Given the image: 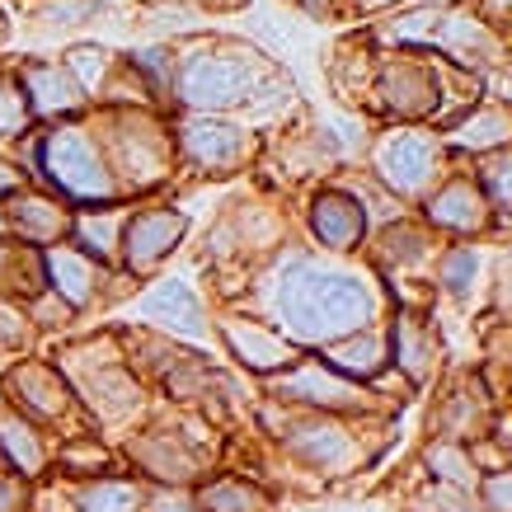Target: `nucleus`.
I'll use <instances>...</instances> for the list:
<instances>
[{
    "instance_id": "38",
    "label": "nucleus",
    "mask_w": 512,
    "mask_h": 512,
    "mask_svg": "<svg viewBox=\"0 0 512 512\" xmlns=\"http://www.w3.org/2000/svg\"><path fill=\"white\" fill-rule=\"evenodd\" d=\"M296 5H306L311 15H334V5H339V0H296Z\"/></svg>"
},
{
    "instance_id": "13",
    "label": "nucleus",
    "mask_w": 512,
    "mask_h": 512,
    "mask_svg": "<svg viewBox=\"0 0 512 512\" xmlns=\"http://www.w3.org/2000/svg\"><path fill=\"white\" fill-rule=\"evenodd\" d=\"M43 273L52 278V292L62 296L66 306L76 311V306H90L94 292H99V264H94L90 254H80V249H66V245H52L43 254Z\"/></svg>"
},
{
    "instance_id": "15",
    "label": "nucleus",
    "mask_w": 512,
    "mask_h": 512,
    "mask_svg": "<svg viewBox=\"0 0 512 512\" xmlns=\"http://www.w3.org/2000/svg\"><path fill=\"white\" fill-rule=\"evenodd\" d=\"M315 235L325 240L329 249H353L357 235H362V207L353 198H343V193H325V198H315Z\"/></svg>"
},
{
    "instance_id": "19",
    "label": "nucleus",
    "mask_w": 512,
    "mask_h": 512,
    "mask_svg": "<svg viewBox=\"0 0 512 512\" xmlns=\"http://www.w3.org/2000/svg\"><path fill=\"white\" fill-rule=\"evenodd\" d=\"M456 141L470 146V151H489V146H503L512 141V113L508 109H480L475 118L456 127Z\"/></svg>"
},
{
    "instance_id": "12",
    "label": "nucleus",
    "mask_w": 512,
    "mask_h": 512,
    "mask_svg": "<svg viewBox=\"0 0 512 512\" xmlns=\"http://www.w3.org/2000/svg\"><path fill=\"white\" fill-rule=\"evenodd\" d=\"M137 315L141 320H156V325L174 329V334H193V339L207 334V320H202L198 296L188 292V282H179V278L156 282V287L137 301Z\"/></svg>"
},
{
    "instance_id": "22",
    "label": "nucleus",
    "mask_w": 512,
    "mask_h": 512,
    "mask_svg": "<svg viewBox=\"0 0 512 512\" xmlns=\"http://www.w3.org/2000/svg\"><path fill=\"white\" fill-rule=\"evenodd\" d=\"M29 123H33V109L19 76H0V137H24Z\"/></svg>"
},
{
    "instance_id": "41",
    "label": "nucleus",
    "mask_w": 512,
    "mask_h": 512,
    "mask_svg": "<svg viewBox=\"0 0 512 512\" xmlns=\"http://www.w3.org/2000/svg\"><path fill=\"white\" fill-rule=\"evenodd\" d=\"M357 5H367V10H381V5H390V0H357Z\"/></svg>"
},
{
    "instance_id": "20",
    "label": "nucleus",
    "mask_w": 512,
    "mask_h": 512,
    "mask_svg": "<svg viewBox=\"0 0 512 512\" xmlns=\"http://www.w3.org/2000/svg\"><path fill=\"white\" fill-rule=\"evenodd\" d=\"M71 231L85 240V249L94 254V264H104V259H113V249H118L123 217H113V212H104V217H76L71 221Z\"/></svg>"
},
{
    "instance_id": "24",
    "label": "nucleus",
    "mask_w": 512,
    "mask_h": 512,
    "mask_svg": "<svg viewBox=\"0 0 512 512\" xmlns=\"http://www.w3.org/2000/svg\"><path fill=\"white\" fill-rule=\"evenodd\" d=\"M278 390H287V395H306V400H315V404H353V390L339 386V381H329V376H320V367L296 372L292 381L278 386Z\"/></svg>"
},
{
    "instance_id": "17",
    "label": "nucleus",
    "mask_w": 512,
    "mask_h": 512,
    "mask_svg": "<svg viewBox=\"0 0 512 512\" xmlns=\"http://www.w3.org/2000/svg\"><path fill=\"white\" fill-rule=\"evenodd\" d=\"M226 339H231V348L249 367H282V362L296 357L292 343L273 339V334H264V329H254V325H226Z\"/></svg>"
},
{
    "instance_id": "1",
    "label": "nucleus",
    "mask_w": 512,
    "mask_h": 512,
    "mask_svg": "<svg viewBox=\"0 0 512 512\" xmlns=\"http://www.w3.org/2000/svg\"><path fill=\"white\" fill-rule=\"evenodd\" d=\"M174 90L188 109L221 113L287 90V76H278V66L264 52L231 43V38H212V43H193L174 62Z\"/></svg>"
},
{
    "instance_id": "21",
    "label": "nucleus",
    "mask_w": 512,
    "mask_h": 512,
    "mask_svg": "<svg viewBox=\"0 0 512 512\" xmlns=\"http://www.w3.org/2000/svg\"><path fill=\"white\" fill-rule=\"evenodd\" d=\"M395 343H400V362L414 376H419V381L433 372V334H423L414 315H404V320H400V329H395Z\"/></svg>"
},
{
    "instance_id": "8",
    "label": "nucleus",
    "mask_w": 512,
    "mask_h": 512,
    "mask_svg": "<svg viewBox=\"0 0 512 512\" xmlns=\"http://www.w3.org/2000/svg\"><path fill=\"white\" fill-rule=\"evenodd\" d=\"M179 146H184V156L207 174H231L235 165H245L249 156V132L231 123H212V118H188L179 127Z\"/></svg>"
},
{
    "instance_id": "2",
    "label": "nucleus",
    "mask_w": 512,
    "mask_h": 512,
    "mask_svg": "<svg viewBox=\"0 0 512 512\" xmlns=\"http://www.w3.org/2000/svg\"><path fill=\"white\" fill-rule=\"evenodd\" d=\"M278 315L292 334L325 343L372 320V292L353 273L296 259L278 278Z\"/></svg>"
},
{
    "instance_id": "10",
    "label": "nucleus",
    "mask_w": 512,
    "mask_h": 512,
    "mask_svg": "<svg viewBox=\"0 0 512 512\" xmlns=\"http://www.w3.org/2000/svg\"><path fill=\"white\" fill-rule=\"evenodd\" d=\"M5 390H10V404H15L19 414H29V419H66V409H71V395H66L62 376L43 367V362H24L15 372L5 376Z\"/></svg>"
},
{
    "instance_id": "39",
    "label": "nucleus",
    "mask_w": 512,
    "mask_h": 512,
    "mask_svg": "<svg viewBox=\"0 0 512 512\" xmlns=\"http://www.w3.org/2000/svg\"><path fill=\"white\" fill-rule=\"evenodd\" d=\"M193 5H207V10H231V5H245V0H193Z\"/></svg>"
},
{
    "instance_id": "31",
    "label": "nucleus",
    "mask_w": 512,
    "mask_h": 512,
    "mask_svg": "<svg viewBox=\"0 0 512 512\" xmlns=\"http://www.w3.org/2000/svg\"><path fill=\"white\" fill-rule=\"evenodd\" d=\"M475 278H480V259H475L470 249L451 254V259H447V287H451V292H456V296H470Z\"/></svg>"
},
{
    "instance_id": "32",
    "label": "nucleus",
    "mask_w": 512,
    "mask_h": 512,
    "mask_svg": "<svg viewBox=\"0 0 512 512\" xmlns=\"http://www.w3.org/2000/svg\"><path fill=\"white\" fill-rule=\"evenodd\" d=\"M29 508V489L19 475H0V512H24Z\"/></svg>"
},
{
    "instance_id": "14",
    "label": "nucleus",
    "mask_w": 512,
    "mask_h": 512,
    "mask_svg": "<svg viewBox=\"0 0 512 512\" xmlns=\"http://www.w3.org/2000/svg\"><path fill=\"white\" fill-rule=\"evenodd\" d=\"M0 456L15 466L19 480H33V475L47 466L43 433H38L24 414H15V409H0Z\"/></svg>"
},
{
    "instance_id": "16",
    "label": "nucleus",
    "mask_w": 512,
    "mask_h": 512,
    "mask_svg": "<svg viewBox=\"0 0 512 512\" xmlns=\"http://www.w3.org/2000/svg\"><path fill=\"white\" fill-rule=\"evenodd\" d=\"M428 217L437 226H451V231H480L484 226V198L470 184H447L428 202Z\"/></svg>"
},
{
    "instance_id": "3",
    "label": "nucleus",
    "mask_w": 512,
    "mask_h": 512,
    "mask_svg": "<svg viewBox=\"0 0 512 512\" xmlns=\"http://www.w3.org/2000/svg\"><path fill=\"white\" fill-rule=\"evenodd\" d=\"M43 170L66 198L109 202L113 193H118V174L109 170L104 146L94 141L90 127H80V123L57 127V132L43 141Z\"/></svg>"
},
{
    "instance_id": "23",
    "label": "nucleus",
    "mask_w": 512,
    "mask_h": 512,
    "mask_svg": "<svg viewBox=\"0 0 512 512\" xmlns=\"http://www.w3.org/2000/svg\"><path fill=\"white\" fill-rule=\"evenodd\" d=\"M62 66L71 71V80H76L80 90H99L104 76L113 71V52H104V47H71Z\"/></svg>"
},
{
    "instance_id": "33",
    "label": "nucleus",
    "mask_w": 512,
    "mask_h": 512,
    "mask_svg": "<svg viewBox=\"0 0 512 512\" xmlns=\"http://www.w3.org/2000/svg\"><path fill=\"white\" fill-rule=\"evenodd\" d=\"M484 179H489V188H494V198L503 202V207H512V156L508 160H494Z\"/></svg>"
},
{
    "instance_id": "37",
    "label": "nucleus",
    "mask_w": 512,
    "mask_h": 512,
    "mask_svg": "<svg viewBox=\"0 0 512 512\" xmlns=\"http://www.w3.org/2000/svg\"><path fill=\"white\" fill-rule=\"evenodd\" d=\"M71 320V306L66 301H38V325H57L62 329Z\"/></svg>"
},
{
    "instance_id": "34",
    "label": "nucleus",
    "mask_w": 512,
    "mask_h": 512,
    "mask_svg": "<svg viewBox=\"0 0 512 512\" xmlns=\"http://www.w3.org/2000/svg\"><path fill=\"white\" fill-rule=\"evenodd\" d=\"M0 339L10 343V348H15V343H29V325H24V315H15L10 306H0Z\"/></svg>"
},
{
    "instance_id": "40",
    "label": "nucleus",
    "mask_w": 512,
    "mask_h": 512,
    "mask_svg": "<svg viewBox=\"0 0 512 512\" xmlns=\"http://www.w3.org/2000/svg\"><path fill=\"white\" fill-rule=\"evenodd\" d=\"M489 10H494V15H503V10H508V15H512V0H489Z\"/></svg>"
},
{
    "instance_id": "28",
    "label": "nucleus",
    "mask_w": 512,
    "mask_h": 512,
    "mask_svg": "<svg viewBox=\"0 0 512 512\" xmlns=\"http://www.w3.org/2000/svg\"><path fill=\"white\" fill-rule=\"evenodd\" d=\"M202 512H259V494L245 489V484L221 480L202 494Z\"/></svg>"
},
{
    "instance_id": "27",
    "label": "nucleus",
    "mask_w": 512,
    "mask_h": 512,
    "mask_svg": "<svg viewBox=\"0 0 512 512\" xmlns=\"http://www.w3.org/2000/svg\"><path fill=\"white\" fill-rule=\"evenodd\" d=\"M57 461H62L71 475H104V470H113V456L94 437H76L71 447L57 451Z\"/></svg>"
},
{
    "instance_id": "30",
    "label": "nucleus",
    "mask_w": 512,
    "mask_h": 512,
    "mask_svg": "<svg viewBox=\"0 0 512 512\" xmlns=\"http://www.w3.org/2000/svg\"><path fill=\"white\" fill-rule=\"evenodd\" d=\"M423 254H428V240H423L419 231H409V226H400V231H390V235H386V259H390L395 268L419 264Z\"/></svg>"
},
{
    "instance_id": "18",
    "label": "nucleus",
    "mask_w": 512,
    "mask_h": 512,
    "mask_svg": "<svg viewBox=\"0 0 512 512\" xmlns=\"http://www.w3.org/2000/svg\"><path fill=\"white\" fill-rule=\"evenodd\" d=\"M141 508V489L127 480H109L99 475L94 484H85L76 494V512H137Z\"/></svg>"
},
{
    "instance_id": "36",
    "label": "nucleus",
    "mask_w": 512,
    "mask_h": 512,
    "mask_svg": "<svg viewBox=\"0 0 512 512\" xmlns=\"http://www.w3.org/2000/svg\"><path fill=\"white\" fill-rule=\"evenodd\" d=\"M489 508H494V512H512V475L489 480Z\"/></svg>"
},
{
    "instance_id": "4",
    "label": "nucleus",
    "mask_w": 512,
    "mask_h": 512,
    "mask_svg": "<svg viewBox=\"0 0 512 512\" xmlns=\"http://www.w3.org/2000/svg\"><path fill=\"white\" fill-rule=\"evenodd\" d=\"M62 367H66V376H76V386L85 390V400H90V409L99 419L118 423L141 404V390H137V381L123 372V362L113 353H104V348H94V343L66 348Z\"/></svg>"
},
{
    "instance_id": "25",
    "label": "nucleus",
    "mask_w": 512,
    "mask_h": 512,
    "mask_svg": "<svg viewBox=\"0 0 512 512\" xmlns=\"http://www.w3.org/2000/svg\"><path fill=\"white\" fill-rule=\"evenodd\" d=\"M296 447L306 451V461H315V466H343L348 461V437L334 433V428H301Z\"/></svg>"
},
{
    "instance_id": "11",
    "label": "nucleus",
    "mask_w": 512,
    "mask_h": 512,
    "mask_svg": "<svg viewBox=\"0 0 512 512\" xmlns=\"http://www.w3.org/2000/svg\"><path fill=\"white\" fill-rule=\"evenodd\" d=\"M19 85L29 94L33 118H62V113L80 109V85L57 62H24L19 66Z\"/></svg>"
},
{
    "instance_id": "7",
    "label": "nucleus",
    "mask_w": 512,
    "mask_h": 512,
    "mask_svg": "<svg viewBox=\"0 0 512 512\" xmlns=\"http://www.w3.org/2000/svg\"><path fill=\"white\" fill-rule=\"evenodd\" d=\"M71 221L76 217L66 212V202L47 198V193H15V198L5 202V231L29 249L62 245L66 235H71Z\"/></svg>"
},
{
    "instance_id": "6",
    "label": "nucleus",
    "mask_w": 512,
    "mask_h": 512,
    "mask_svg": "<svg viewBox=\"0 0 512 512\" xmlns=\"http://www.w3.org/2000/svg\"><path fill=\"white\" fill-rule=\"evenodd\" d=\"M437 165H442L437 141L428 137V132H414V127L390 132V137L376 146V170H381V179H386L395 193H423V188L433 184Z\"/></svg>"
},
{
    "instance_id": "9",
    "label": "nucleus",
    "mask_w": 512,
    "mask_h": 512,
    "mask_svg": "<svg viewBox=\"0 0 512 512\" xmlns=\"http://www.w3.org/2000/svg\"><path fill=\"white\" fill-rule=\"evenodd\" d=\"M179 235H184V217L170 212V207H151V212H137V217L123 221V235H118V245H123V264L132 273H146V268H156L174 245H179Z\"/></svg>"
},
{
    "instance_id": "26",
    "label": "nucleus",
    "mask_w": 512,
    "mask_h": 512,
    "mask_svg": "<svg viewBox=\"0 0 512 512\" xmlns=\"http://www.w3.org/2000/svg\"><path fill=\"white\" fill-rule=\"evenodd\" d=\"M329 362H334L339 372L376 376V372H381V339H372V334H362V339H353V343H339V348L329 353Z\"/></svg>"
},
{
    "instance_id": "42",
    "label": "nucleus",
    "mask_w": 512,
    "mask_h": 512,
    "mask_svg": "<svg viewBox=\"0 0 512 512\" xmlns=\"http://www.w3.org/2000/svg\"><path fill=\"white\" fill-rule=\"evenodd\" d=\"M0 29H5V24H0Z\"/></svg>"
},
{
    "instance_id": "29",
    "label": "nucleus",
    "mask_w": 512,
    "mask_h": 512,
    "mask_svg": "<svg viewBox=\"0 0 512 512\" xmlns=\"http://www.w3.org/2000/svg\"><path fill=\"white\" fill-rule=\"evenodd\" d=\"M38 15L47 24H57V29H71V24H85V19L99 15V0H47Z\"/></svg>"
},
{
    "instance_id": "35",
    "label": "nucleus",
    "mask_w": 512,
    "mask_h": 512,
    "mask_svg": "<svg viewBox=\"0 0 512 512\" xmlns=\"http://www.w3.org/2000/svg\"><path fill=\"white\" fill-rule=\"evenodd\" d=\"M15 193H24V170H19L15 160L0 156V202H10Z\"/></svg>"
},
{
    "instance_id": "5",
    "label": "nucleus",
    "mask_w": 512,
    "mask_h": 512,
    "mask_svg": "<svg viewBox=\"0 0 512 512\" xmlns=\"http://www.w3.org/2000/svg\"><path fill=\"white\" fill-rule=\"evenodd\" d=\"M113 160L109 170H123L132 188H151L170 174V141L160 127H151L146 118H132V113H118L113 118Z\"/></svg>"
}]
</instances>
